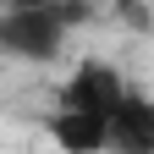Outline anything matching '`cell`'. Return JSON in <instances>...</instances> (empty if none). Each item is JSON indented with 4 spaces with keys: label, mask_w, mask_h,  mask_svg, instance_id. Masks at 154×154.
Listing matches in <instances>:
<instances>
[{
    "label": "cell",
    "mask_w": 154,
    "mask_h": 154,
    "mask_svg": "<svg viewBox=\"0 0 154 154\" xmlns=\"http://www.w3.org/2000/svg\"><path fill=\"white\" fill-rule=\"evenodd\" d=\"M77 17H83V6H72V0H11L0 11V55L44 66L66 50Z\"/></svg>",
    "instance_id": "obj_1"
},
{
    "label": "cell",
    "mask_w": 154,
    "mask_h": 154,
    "mask_svg": "<svg viewBox=\"0 0 154 154\" xmlns=\"http://www.w3.org/2000/svg\"><path fill=\"white\" fill-rule=\"evenodd\" d=\"M121 94H127V83H121V72L116 66H105V61H83L72 77H66V88H61V110H88V116H110L116 105H121Z\"/></svg>",
    "instance_id": "obj_2"
},
{
    "label": "cell",
    "mask_w": 154,
    "mask_h": 154,
    "mask_svg": "<svg viewBox=\"0 0 154 154\" xmlns=\"http://www.w3.org/2000/svg\"><path fill=\"white\" fill-rule=\"evenodd\" d=\"M110 149L121 154H154V99L138 88L121 94V105L110 110Z\"/></svg>",
    "instance_id": "obj_3"
},
{
    "label": "cell",
    "mask_w": 154,
    "mask_h": 154,
    "mask_svg": "<svg viewBox=\"0 0 154 154\" xmlns=\"http://www.w3.org/2000/svg\"><path fill=\"white\" fill-rule=\"evenodd\" d=\"M50 138L61 149H72V154H99V149H110V116H88V110H61L55 105Z\"/></svg>",
    "instance_id": "obj_4"
}]
</instances>
